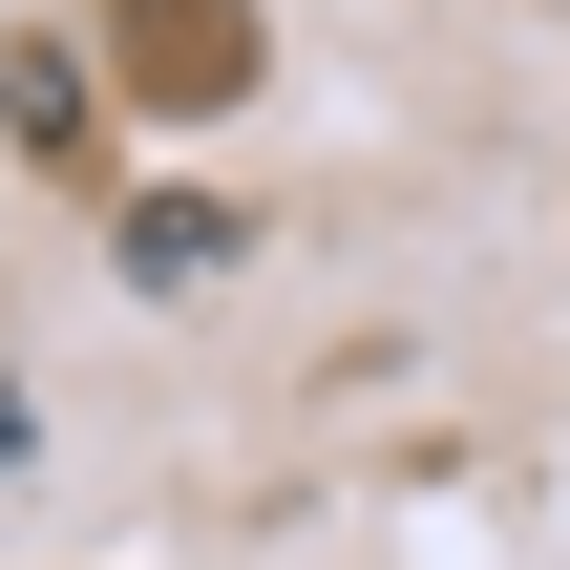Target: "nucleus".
Masks as SVG:
<instances>
[{
    "label": "nucleus",
    "mask_w": 570,
    "mask_h": 570,
    "mask_svg": "<svg viewBox=\"0 0 570 570\" xmlns=\"http://www.w3.org/2000/svg\"><path fill=\"white\" fill-rule=\"evenodd\" d=\"M233 254H254V212H233V190H148V212H127V296H212Z\"/></svg>",
    "instance_id": "nucleus-1"
},
{
    "label": "nucleus",
    "mask_w": 570,
    "mask_h": 570,
    "mask_svg": "<svg viewBox=\"0 0 570 570\" xmlns=\"http://www.w3.org/2000/svg\"><path fill=\"white\" fill-rule=\"evenodd\" d=\"M127 21L169 42V63H148L169 106H233V85H254V21H233V0H127Z\"/></svg>",
    "instance_id": "nucleus-2"
},
{
    "label": "nucleus",
    "mask_w": 570,
    "mask_h": 570,
    "mask_svg": "<svg viewBox=\"0 0 570 570\" xmlns=\"http://www.w3.org/2000/svg\"><path fill=\"white\" fill-rule=\"evenodd\" d=\"M0 127H21V148H85V42H21V63H0Z\"/></svg>",
    "instance_id": "nucleus-3"
},
{
    "label": "nucleus",
    "mask_w": 570,
    "mask_h": 570,
    "mask_svg": "<svg viewBox=\"0 0 570 570\" xmlns=\"http://www.w3.org/2000/svg\"><path fill=\"white\" fill-rule=\"evenodd\" d=\"M0 465H21V402H0Z\"/></svg>",
    "instance_id": "nucleus-4"
}]
</instances>
